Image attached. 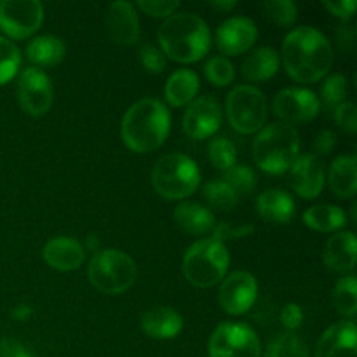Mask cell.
<instances>
[{
  "instance_id": "6da1fadb",
  "label": "cell",
  "mask_w": 357,
  "mask_h": 357,
  "mask_svg": "<svg viewBox=\"0 0 357 357\" xmlns=\"http://www.w3.org/2000/svg\"><path fill=\"white\" fill-rule=\"evenodd\" d=\"M282 63L296 82H319L333 65V49L319 30L300 26L289 31L282 42Z\"/></svg>"
},
{
  "instance_id": "7a4b0ae2",
  "label": "cell",
  "mask_w": 357,
  "mask_h": 357,
  "mask_svg": "<svg viewBox=\"0 0 357 357\" xmlns=\"http://www.w3.org/2000/svg\"><path fill=\"white\" fill-rule=\"evenodd\" d=\"M171 129L169 110L155 98H143L129 107L122 119L121 135L136 153L153 152L166 142Z\"/></svg>"
},
{
  "instance_id": "3957f363",
  "label": "cell",
  "mask_w": 357,
  "mask_h": 357,
  "mask_svg": "<svg viewBox=\"0 0 357 357\" xmlns=\"http://www.w3.org/2000/svg\"><path fill=\"white\" fill-rule=\"evenodd\" d=\"M162 54L180 63H195L209 51L211 33L204 20L190 13L171 14L159 28Z\"/></svg>"
},
{
  "instance_id": "277c9868",
  "label": "cell",
  "mask_w": 357,
  "mask_h": 357,
  "mask_svg": "<svg viewBox=\"0 0 357 357\" xmlns=\"http://www.w3.org/2000/svg\"><path fill=\"white\" fill-rule=\"evenodd\" d=\"M300 136L293 126L275 122L260 129L253 142L257 166L268 174L288 173L298 157Z\"/></svg>"
},
{
  "instance_id": "5b68a950",
  "label": "cell",
  "mask_w": 357,
  "mask_h": 357,
  "mask_svg": "<svg viewBox=\"0 0 357 357\" xmlns=\"http://www.w3.org/2000/svg\"><path fill=\"white\" fill-rule=\"evenodd\" d=\"M230 255L223 243L208 237L192 244L183 258V274L197 288H211L225 279Z\"/></svg>"
},
{
  "instance_id": "8992f818",
  "label": "cell",
  "mask_w": 357,
  "mask_h": 357,
  "mask_svg": "<svg viewBox=\"0 0 357 357\" xmlns=\"http://www.w3.org/2000/svg\"><path fill=\"white\" fill-rule=\"evenodd\" d=\"M152 183L157 194L167 201H181L197 190L201 173L190 157L183 153H167L153 166Z\"/></svg>"
},
{
  "instance_id": "52a82bcc",
  "label": "cell",
  "mask_w": 357,
  "mask_h": 357,
  "mask_svg": "<svg viewBox=\"0 0 357 357\" xmlns=\"http://www.w3.org/2000/svg\"><path fill=\"white\" fill-rule=\"evenodd\" d=\"M136 264L129 255L119 250H103L91 258L87 275L98 291L105 295L126 293L136 281Z\"/></svg>"
},
{
  "instance_id": "ba28073f",
  "label": "cell",
  "mask_w": 357,
  "mask_h": 357,
  "mask_svg": "<svg viewBox=\"0 0 357 357\" xmlns=\"http://www.w3.org/2000/svg\"><path fill=\"white\" fill-rule=\"evenodd\" d=\"M227 114L230 124L237 132L241 135L257 132L267 121V98L258 87L237 86L227 96Z\"/></svg>"
},
{
  "instance_id": "9c48e42d",
  "label": "cell",
  "mask_w": 357,
  "mask_h": 357,
  "mask_svg": "<svg viewBox=\"0 0 357 357\" xmlns=\"http://www.w3.org/2000/svg\"><path fill=\"white\" fill-rule=\"evenodd\" d=\"M209 357H260V338L248 324L222 323L209 338Z\"/></svg>"
},
{
  "instance_id": "30bf717a",
  "label": "cell",
  "mask_w": 357,
  "mask_h": 357,
  "mask_svg": "<svg viewBox=\"0 0 357 357\" xmlns=\"http://www.w3.org/2000/svg\"><path fill=\"white\" fill-rule=\"evenodd\" d=\"M44 7L37 0L0 2V30L10 38H28L40 28Z\"/></svg>"
},
{
  "instance_id": "8fae6325",
  "label": "cell",
  "mask_w": 357,
  "mask_h": 357,
  "mask_svg": "<svg viewBox=\"0 0 357 357\" xmlns=\"http://www.w3.org/2000/svg\"><path fill=\"white\" fill-rule=\"evenodd\" d=\"M16 96L20 107L31 117H42L52 107V84L47 73L35 66H28L17 77Z\"/></svg>"
},
{
  "instance_id": "7c38bea8",
  "label": "cell",
  "mask_w": 357,
  "mask_h": 357,
  "mask_svg": "<svg viewBox=\"0 0 357 357\" xmlns=\"http://www.w3.org/2000/svg\"><path fill=\"white\" fill-rule=\"evenodd\" d=\"M274 114L282 121V124H305L314 121L319 114V98L310 89L302 87H288L282 89L274 98Z\"/></svg>"
},
{
  "instance_id": "4fadbf2b",
  "label": "cell",
  "mask_w": 357,
  "mask_h": 357,
  "mask_svg": "<svg viewBox=\"0 0 357 357\" xmlns=\"http://www.w3.org/2000/svg\"><path fill=\"white\" fill-rule=\"evenodd\" d=\"M258 295L257 279L250 272H232L220 286L218 300L222 309L230 316H243L253 307Z\"/></svg>"
},
{
  "instance_id": "5bb4252c",
  "label": "cell",
  "mask_w": 357,
  "mask_h": 357,
  "mask_svg": "<svg viewBox=\"0 0 357 357\" xmlns=\"http://www.w3.org/2000/svg\"><path fill=\"white\" fill-rule=\"evenodd\" d=\"M222 126V108L211 96L195 98L183 115L185 135L194 139H206Z\"/></svg>"
},
{
  "instance_id": "9a60e30c",
  "label": "cell",
  "mask_w": 357,
  "mask_h": 357,
  "mask_svg": "<svg viewBox=\"0 0 357 357\" xmlns=\"http://www.w3.org/2000/svg\"><path fill=\"white\" fill-rule=\"evenodd\" d=\"M324 181V166L314 153L298 155L289 167V185L300 197L316 199L323 192Z\"/></svg>"
},
{
  "instance_id": "2e32d148",
  "label": "cell",
  "mask_w": 357,
  "mask_h": 357,
  "mask_svg": "<svg viewBox=\"0 0 357 357\" xmlns=\"http://www.w3.org/2000/svg\"><path fill=\"white\" fill-rule=\"evenodd\" d=\"M258 38V28L250 17H230L216 30V45L223 54L237 56L253 47Z\"/></svg>"
},
{
  "instance_id": "e0dca14e",
  "label": "cell",
  "mask_w": 357,
  "mask_h": 357,
  "mask_svg": "<svg viewBox=\"0 0 357 357\" xmlns=\"http://www.w3.org/2000/svg\"><path fill=\"white\" fill-rule=\"evenodd\" d=\"M314 357H357L354 321H340L321 335Z\"/></svg>"
},
{
  "instance_id": "ac0fdd59",
  "label": "cell",
  "mask_w": 357,
  "mask_h": 357,
  "mask_svg": "<svg viewBox=\"0 0 357 357\" xmlns=\"http://www.w3.org/2000/svg\"><path fill=\"white\" fill-rule=\"evenodd\" d=\"M107 31L114 42L132 45L139 38V21L132 3L119 0L110 3L107 14Z\"/></svg>"
},
{
  "instance_id": "d6986e66",
  "label": "cell",
  "mask_w": 357,
  "mask_h": 357,
  "mask_svg": "<svg viewBox=\"0 0 357 357\" xmlns=\"http://www.w3.org/2000/svg\"><path fill=\"white\" fill-rule=\"evenodd\" d=\"M44 260L49 267L61 272L77 271L86 260V248L72 237H54L44 246Z\"/></svg>"
},
{
  "instance_id": "ffe728a7",
  "label": "cell",
  "mask_w": 357,
  "mask_h": 357,
  "mask_svg": "<svg viewBox=\"0 0 357 357\" xmlns=\"http://www.w3.org/2000/svg\"><path fill=\"white\" fill-rule=\"evenodd\" d=\"M357 243L352 232H338L324 246V265L335 272H351L356 267Z\"/></svg>"
},
{
  "instance_id": "44dd1931",
  "label": "cell",
  "mask_w": 357,
  "mask_h": 357,
  "mask_svg": "<svg viewBox=\"0 0 357 357\" xmlns=\"http://www.w3.org/2000/svg\"><path fill=\"white\" fill-rule=\"evenodd\" d=\"M183 328V319L171 307H155L142 316V330L157 340H169L178 337Z\"/></svg>"
},
{
  "instance_id": "7402d4cb",
  "label": "cell",
  "mask_w": 357,
  "mask_h": 357,
  "mask_svg": "<svg viewBox=\"0 0 357 357\" xmlns=\"http://www.w3.org/2000/svg\"><path fill=\"white\" fill-rule=\"evenodd\" d=\"M257 211L260 218L267 223L284 225L291 222L295 216V202L291 195H288V192L272 188L257 199Z\"/></svg>"
},
{
  "instance_id": "603a6c76",
  "label": "cell",
  "mask_w": 357,
  "mask_h": 357,
  "mask_svg": "<svg viewBox=\"0 0 357 357\" xmlns=\"http://www.w3.org/2000/svg\"><path fill=\"white\" fill-rule=\"evenodd\" d=\"M174 222L190 236H204L215 229V216L197 202H183L174 209Z\"/></svg>"
},
{
  "instance_id": "cb8c5ba5",
  "label": "cell",
  "mask_w": 357,
  "mask_h": 357,
  "mask_svg": "<svg viewBox=\"0 0 357 357\" xmlns=\"http://www.w3.org/2000/svg\"><path fill=\"white\" fill-rule=\"evenodd\" d=\"M357 160L354 155H342L333 160L328 174L330 188L337 197L351 199L357 190Z\"/></svg>"
},
{
  "instance_id": "d4e9b609",
  "label": "cell",
  "mask_w": 357,
  "mask_h": 357,
  "mask_svg": "<svg viewBox=\"0 0 357 357\" xmlns=\"http://www.w3.org/2000/svg\"><path fill=\"white\" fill-rule=\"evenodd\" d=\"M199 93V77L194 70L180 68L171 73V77L166 82V94L167 103L173 107H185L190 105L195 100Z\"/></svg>"
},
{
  "instance_id": "484cf974",
  "label": "cell",
  "mask_w": 357,
  "mask_h": 357,
  "mask_svg": "<svg viewBox=\"0 0 357 357\" xmlns=\"http://www.w3.org/2000/svg\"><path fill=\"white\" fill-rule=\"evenodd\" d=\"M281 66V59L275 49L272 47H258L244 59L243 63V75L251 82H261L268 80L278 73Z\"/></svg>"
},
{
  "instance_id": "4316f807",
  "label": "cell",
  "mask_w": 357,
  "mask_h": 357,
  "mask_svg": "<svg viewBox=\"0 0 357 357\" xmlns=\"http://www.w3.org/2000/svg\"><path fill=\"white\" fill-rule=\"evenodd\" d=\"M65 54V44L61 38L54 37V35H40L26 45L28 59L38 66L58 65L59 61H63Z\"/></svg>"
},
{
  "instance_id": "83f0119b",
  "label": "cell",
  "mask_w": 357,
  "mask_h": 357,
  "mask_svg": "<svg viewBox=\"0 0 357 357\" xmlns=\"http://www.w3.org/2000/svg\"><path fill=\"white\" fill-rule=\"evenodd\" d=\"M303 222L309 229L317 232H335L347 225V216L338 206L317 204L303 213Z\"/></svg>"
},
{
  "instance_id": "f1b7e54d",
  "label": "cell",
  "mask_w": 357,
  "mask_h": 357,
  "mask_svg": "<svg viewBox=\"0 0 357 357\" xmlns=\"http://www.w3.org/2000/svg\"><path fill=\"white\" fill-rule=\"evenodd\" d=\"M333 303L342 316L354 317L357 312V281L356 275L340 279L333 289Z\"/></svg>"
},
{
  "instance_id": "f546056e",
  "label": "cell",
  "mask_w": 357,
  "mask_h": 357,
  "mask_svg": "<svg viewBox=\"0 0 357 357\" xmlns=\"http://www.w3.org/2000/svg\"><path fill=\"white\" fill-rule=\"evenodd\" d=\"M265 357H309V347L295 333H284L268 344Z\"/></svg>"
},
{
  "instance_id": "4dcf8cb0",
  "label": "cell",
  "mask_w": 357,
  "mask_h": 357,
  "mask_svg": "<svg viewBox=\"0 0 357 357\" xmlns=\"http://www.w3.org/2000/svg\"><path fill=\"white\" fill-rule=\"evenodd\" d=\"M204 197L213 208L220 211H229L236 208L239 202V195L229 187L223 180H211L204 185Z\"/></svg>"
},
{
  "instance_id": "1f68e13d",
  "label": "cell",
  "mask_w": 357,
  "mask_h": 357,
  "mask_svg": "<svg viewBox=\"0 0 357 357\" xmlns=\"http://www.w3.org/2000/svg\"><path fill=\"white\" fill-rule=\"evenodd\" d=\"M261 10L268 21L282 28L293 26L298 14L295 2L291 0H267L261 3Z\"/></svg>"
},
{
  "instance_id": "d6a6232c",
  "label": "cell",
  "mask_w": 357,
  "mask_h": 357,
  "mask_svg": "<svg viewBox=\"0 0 357 357\" xmlns=\"http://www.w3.org/2000/svg\"><path fill=\"white\" fill-rule=\"evenodd\" d=\"M21 65V52L14 42L0 37V86L16 77Z\"/></svg>"
},
{
  "instance_id": "836d02e7",
  "label": "cell",
  "mask_w": 357,
  "mask_h": 357,
  "mask_svg": "<svg viewBox=\"0 0 357 357\" xmlns=\"http://www.w3.org/2000/svg\"><path fill=\"white\" fill-rule=\"evenodd\" d=\"M349 96V80L347 77L340 75V73H335V75L328 77L326 82L323 84V89H321V98H323V105L328 110H335L337 107H340L342 103H345Z\"/></svg>"
},
{
  "instance_id": "e575fe53",
  "label": "cell",
  "mask_w": 357,
  "mask_h": 357,
  "mask_svg": "<svg viewBox=\"0 0 357 357\" xmlns=\"http://www.w3.org/2000/svg\"><path fill=\"white\" fill-rule=\"evenodd\" d=\"M208 155L213 166L218 167V169L222 171H227L236 164L237 150L236 145H234L229 138L220 136V138L211 139V143H209L208 146Z\"/></svg>"
},
{
  "instance_id": "d590c367",
  "label": "cell",
  "mask_w": 357,
  "mask_h": 357,
  "mask_svg": "<svg viewBox=\"0 0 357 357\" xmlns=\"http://www.w3.org/2000/svg\"><path fill=\"white\" fill-rule=\"evenodd\" d=\"M223 181L236 192L237 195L241 194H251L257 185V176H255L253 169L244 164H234L230 169L225 171Z\"/></svg>"
},
{
  "instance_id": "8d00e7d4",
  "label": "cell",
  "mask_w": 357,
  "mask_h": 357,
  "mask_svg": "<svg viewBox=\"0 0 357 357\" xmlns=\"http://www.w3.org/2000/svg\"><path fill=\"white\" fill-rule=\"evenodd\" d=\"M204 73L213 86L223 87L232 82L234 77H236V68H234L232 61L225 56H213L206 61Z\"/></svg>"
},
{
  "instance_id": "74e56055",
  "label": "cell",
  "mask_w": 357,
  "mask_h": 357,
  "mask_svg": "<svg viewBox=\"0 0 357 357\" xmlns=\"http://www.w3.org/2000/svg\"><path fill=\"white\" fill-rule=\"evenodd\" d=\"M333 117H335V122L338 124V128L344 129V131L349 132V135H356L357 110L354 103H349V101L342 103L340 107H337L333 110Z\"/></svg>"
},
{
  "instance_id": "f35d334b",
  "label": "cell",
  "mask_w": 357,
  "mask_h": 357,
  "mask_svg": "<svg viewBox=\"0 0 357 357\" xmlns=\"http://www.w3.org/2000/svg\"><path fill=\"white\" fill-rule=\"evenodd\" d=\"M139 61L145 66L146 72L150 73H162L164 68H166V58H164L162 52L159 51L153 45L145 44L142 49H139Z\"/></svg>"
},
{
  "instance_id": "ab89813d",
  "label": "cell",
  "mask_w": 357,
  "mask_h": 357,
  "mask_svg": "<svg viewBox=\"0 0 357 357\" xmlns=\"http://www.w3.org/2000/svg\"><path fill=\"white\" fill-rule=\"evenodd\" d=\"M138 7L153 17H169L180 7L178 0H139Z\"/></svg>"
},
{
  "instance_id": "60d3db41",
  "label": "cell",
  "mask_w": 357,
  "mask_h": 357,
  "mask_svg": "<svg viewBox=\"0 0 357 357\" xmlns=\"http://www.w3.org/2000/svg\"><path fill=\"white\" fill-rule=\"evenodd\" d=\"M253 232H255L253 225L236 227V225H230V223L222 222L218 223V225H215V229H213V239L223 243V241L227 239H241V237H248Z\"/></svg>"
},
{
  "instance_id": "b9f144b4",
  "label": "cell",
  "mask_w": 357,
  "mask_h": 357,
  "mask_svg": "<svg viewBox=\"0 0 357 357\" xmlns=\"http://www.w3.org/2000/svg\"><path fill=\"white\" fill-rule=\"evenodd\" d=\"M335 146H337V135H335L333 131H330V129L321 131L312 142V150L316 152V157L330 155V153L335 150Z\"/></svg>"
},
{
  "instance_id": "7bdbcfd3",
  "label": "cell",
  "mask_w": 357,
  "mask_h": 357,
  "mask_svg": "<svg viewBox=\"0 0 357 357\" xmlns=\"http://www.w3.org/2000/svg\"><path fill=\"white\" fill-rule=\"evenodd\" d=\"M281 323L286 330H296L303 323V312L296 303H288L281 312Z\"/></svg>"
},
{
  "instance_id": "ee69618b",
  "label": "cell",
  "mask_w": 357,
  "mask_h": 357,
  "mask_svg": "<svg viewBox=\"0 0 357 357\" xmlns=\"http://www.w3.org/2000/svg\"><path fill=\"white\" fill-rule=\"evenodd\" d=\"M324 7L330 10L331 14H335L337 17L342 20H349L354 14L357 2L356 0H337V2H330V0H324Z\"/></svg>"
},
{
  "instance_id": "f6af8a7d",
  "label": "cell",
  "mask_w": 357,
  "mask_h": 357,
  "mask_svg": "<svg viewBox=\"0 0 357 357\" xmlns=\"http://www.w3.org/2000/svg\"><path fill=\"white\" fill-rule=\"evenodd\" d=\"M0 357H33L28 352L24 345H21L13 338H2L0 340Z\"/></svg>"
},
{
  "instance_id": "bcb514c9",
  "label": "cell",
  "mask_w": 357,
  "mask_h": 357,
  "mask_svg": "<svg viewBox=\"0 0 357 357\" xmlns=\"http://www.w3.org/2000/svg\"><path fill=\"white\" fill-rule=\"evenodd\" d=\"M237 6V2H234V0H229V2H211V7H215V9L218 10H230L234 9V7Z\"/></svg>"
}]
</instances>
